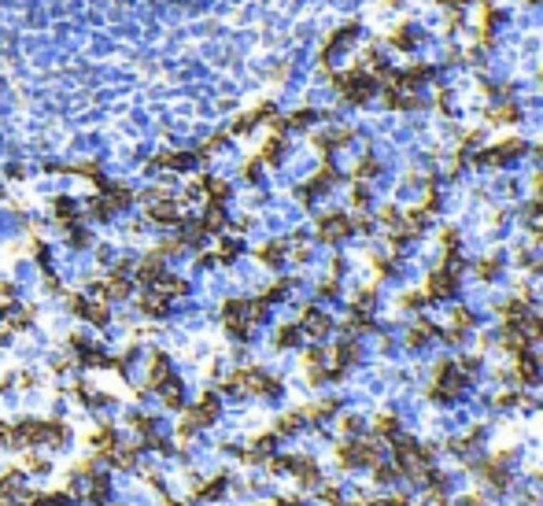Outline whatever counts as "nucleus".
<instances>
[{
    "label": "nucleus",
    "mask_w": 543,
    "mask_h": 506,
    "mask_svg": "<svg viewBox=\"0 0 543 506\" xmlns=\"http://www.w3.org/2000/svg\"><path fill=\"white\" fill-rule=\"evenodd\" d=\"M337 462H340V470L374 466V462H377V440H374V436H352L347 444H340Z\"/></svg>",
    "instance_id": "nucleus-1"
},
{
    "label": "nucleus",
    "mask_w": 543,
    "mask_h": 506,
    "mask_svg": "<svg viewBox=\"0 0 543 506\" xmlns=\"http://www.w3.org/2000/svg\"><path fill=\"white\" fill-rule=\"evenodd\" d=\"M26 233H30V218L19 207L0 200V244L11 248V244H19V240H26Z\"/></svg>",
    "instance_id": "nucleus-2"
},
{
    "label": "nucleus",
    "mask_w": 543,
    "mask_h": 506,
    "mask_svg": "<svg viewBox=\"0 0 543 506\" xmlns=\"http://www.w3.org/2000/svg\"><path fill=\"white\" fill-rule=\"evenodd\" d=\"M352 229L355 226H352V218H347V214H325L318 222V240H325V244H340Z\"/></svg>",
    "instance_id": "nucleus-3"
},
{
    "label": "nucleus",
    "mask_w": 543,
    "mask_h": 506,
    "mask_svg": "<svg viewBox=\"0 0 543 506\" xmlns=\"http://www.w3.org/2000/svg\"><path fill=\"white\" fill-rule=\"evenodd\" d=\"M454 277H459V270H451V267L437 270V274L429 277V289H425V296H429V299H447V296H454V284H459Z\"/></svg>",
    "instance_id": "nucleus-4"
},
{
    "label": "nucleus",
    "mask_w": 543,
    "mask_h": 506,
    "mask_svg": "<svg viewBox=\"0 0 543 506\" xmlns=\"http://www.w3.org/2000/svg\"><path fill=\"white\" fill-rule=\"evenodd\" d=\"M514 369H517V381H521V385H536V381H539V366L529 359V351H521V355H517V366H514Z\"/></svg>",
    "instance_id": "nucleus-5"
},
{
    "label": "nucleus",
    "mask_w": 543,
    "mask_h": 506,
    "mask_svg": "<svg viewBox=\"0 0 543 506\" xmlns=\"http://www.w3.org/2000/svg\"><path fill=\"white\" fill-rule=\"evenodd\" d=\"M374 429H377V436H388V440H392V436H396V429H399V422H396L392 414H381L377 422H374Z\"/></svg>",
    "instance_id": "nucleus-6"
},
{
    "label": "nucleus",
    "mask_w": 543,
    "mask_h": 506,
    "mask_svg": "<svg viewBox=\"0 0 543 506\" xmlns=\"http://www.w3.org/2000/svg\"><path fill=\"white\" fill-rule=\"evenodd\" d=\"M374 477H377L381 484H388V480H396V477H399V466H388V462H374Z\"/></svg>",
    "instance_id": "nucleus-7"
},
{
    "label": "nucleus",
    "mask_w": 543,
    "mask_h": 506,
    "mask_svg": "<svg viewBox=\"0 0 543 506\" xmlns=\"http://www.w3.org/2000/svg\"><path fill=\"white\" fill-rule=\"evenodd\" d=\"M495 274H499V262H495V259H484V262H481V277H495Z\"/></svg>",
    "instance_id": "nucleus-8"
},
{
    "label": "nucleus",
    "mask_w": 543,
    "mask_h": 506,
    "mask_svg": "<svg viewBox=\"0 0 543 506\" xmlns=\"http://www.w3.org/2000/svg\"><path fill=\"white\" fill-rule=\"evenodd\" d=\"M322 499L329 502V506H344V499H340V492H337V488H325V492H322Z\"/></svg>",
    "instance_id": "nucleus-9"
},
{
    "label": "nucleus",
    "mask_w": 543,
    "mask_h": 506,
    "mask_svg": "<svg viewBox=\"0 0 543 506\" xmlns=\"http://www.w3.org/2000/svg\"><path fill=\"white\" fill-rule=\"evenodd\" d=\"M459 506H484V499H481V495H466Z\"/></svg>",
    "instance_id": "nucleus-10"
},
{
    "label": "nucleus",
    "mask_w": 543,
    "mask_h": 506,
    "mask_svg": "<svg viewBox=\"0 0 543 506\" xmlns=\"http://www.w3.org/2000/svg\"><path fill=\"white\" fill-rule=\"evenodd\" d=\"M539 366H543V362H539Z\"/></svg>",
    "instance_id": "nucleus-11"
}]
</instances>
